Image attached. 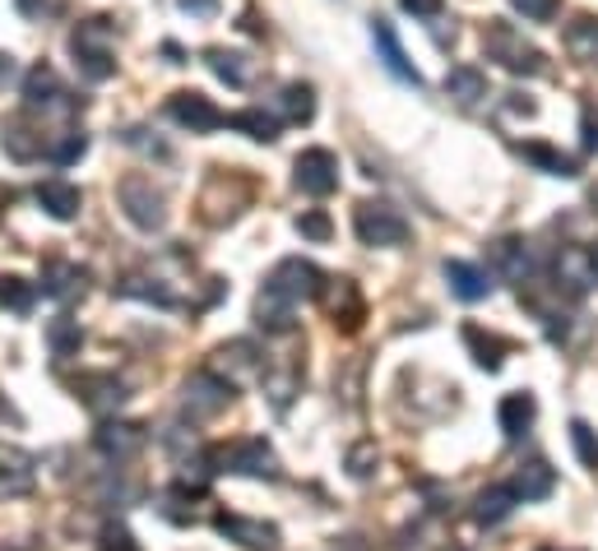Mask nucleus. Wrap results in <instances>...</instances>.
<instances>
[{"label": "nucleus", "mask_w": 598, "mask_h": 551, "mask_svg": "<svg viewBox=\"0 0 598 551\" xmlns=\"http://www.w3.org/2000/svg\"><path fill=\"white\" fill-rule=\"evenodd\" d=\"M321 287H325V274L311 265V259H302V255L278 259L274 274L265 278V293H260V302H255L260 329L265 334H288L297 306L311 302V297H321Z\"/></svg>", "instance_id": "nucleus-1"}, {"label": "nucleus", "mask_w": 598, "mask_h": 551, "mask_svg": "<svg viewBox=\"0 0 598 551\" xmlns=\"http://www.w3.org/2000/svg\"><path fill=\"white\" fill-rule=\"evenodd\" d=\"M483 51H487V61H497L510 74H543V70H548L543 51L534 42H525V33H519L515 23H506V19H487Z\"/></svg>", "instance_id": "nucleus-2"}, {"label": "nucleus", "mask_w": 598, "mask_h": 551, "mask_svg": "<svg viewBox=\"0 0 598 551\" xmlns=\"http://www.w3.org/2000/svg\"><path fill=\"white\" fill-rule=\"evenodd\" d=\"M70 57L80 65L84 79L102 84V79L116 74V51H112V19H84L80 29L70 33Z\"/></svg>", "instance_id": "nucleus-3"}, {"label": "nucleus", "mask_w": 598, "mask_h": 551, "mask_svg": "<svg viewBox=\"0 0 598 551\" xmlns=\"http://www.w3.org/2000/svg\"><path fill=\"white\" fill-rule=\"evenodd\" d=\"M353 227H357L362 246H404L408 242V218L399 214L395 204H381V200L357 204Z\"/></svg>", "instance_id": "nucleus-4"}, {"label": "nucleus", "mask_w": 598, "mask_h": 551, "mask_svg": "<svg viewBox=\"0 0 598 551\" xmlns=\"http://www.w3.org/2000/svg\"><path fill=\"white\" fill-rule=\"evenodd\" d=\"M116 200H121V208H125V218L135 223L140 232H159V227L168 223V200H163V191H153V181L140 176V172L121 181Z\"/></svg>", "instance_id": "nucleus-5"}, {"label": "nucleus", "mask_w": 598, "mask_h": 551, "mask_svg": "<svg viewBox=\"0 0 598 551\" xmlns=\"http://www.w3.org/2000/svg\"><path fill=\"white\" fill-rule=\"evenodd\" d=\"M219 472H237V478H265V482H274L278 478V455L260 436H246V440L227 445V450L219 455Z\"/></svg>", "instance_id": "nucleus-6"}, {"label": "nucleus", "mask_w": 598, "mask_h": 551, "mask_svg": "<svg viewBox=\"0 0 598 551\" xmlns=\"http://www.w3.org/2000/svg\"><path fill=\"white\" fill-rule=\"evenodd\" d=\"M293 181H297L302 195L325 200V195L339 191V157H334L330 149H302L297 163H293Z\"/></svg>", "instance_id": "nucleus-7"}, {"label": "nucleus", "mask_w": 598, "mask_h": 551, "mask_svg": "<svg viewBox=\"0 0 598 551\" xmlns=\"http://www.w3.org/2000/svg\"><path fill=\"white\" fill-rule=\"evenodd\" d=\"M227 404H232V380H223L214 371H195L186 380V389H181V408H186L195 422H204V417H219Z\"/></svg>", "instance_id": "nucleus-8"}, {"label": "nucleus", "mask_w": 598, "mask_h": 551, "mask_svg": "<svg viewBox=\"0 0 598 551\" xmlns=\"http://www.w3.org/2000/svg\"><path fill=\"white\" fill-rule=\"evenodd\" d=\"M553 274H557V287L566 293H589L598 287V251L594 246H557L553 255Z\"/></svg>", "instance_id": "nucleus-9"}, {"label": "nucleus", "mask_w": 598, "mask_h": 551, "mask_svg": "<svg viewBox=\"0 0 598 551\" xmlns=\"http://www.w3.org/2000/svg\"><path fill=\"white\" fill-rule=\"evenodd\" d=\"M168 116H172L181 130H191V135H210V130L227 125V116H223L204 93H195V89L172 93V98H168Z\"/></svg>", "instance_id": "nucleus-10"}, {"label": "nucleus", "mask_w": 598, "mask_h": 551, "mask_svg": "<svg viewBox=\"0 0 598 551\" xmlns=\"http://www.w3.org/2000/svg\"><path fill=\"white\" fill-rule=\"evenodd\" d=\"M372 42H376V51H381V65L399 79V84H408V89H423V74L413 70V61H408V51L399 47V33L389 29V19H372Z\"/></svg>", "instance_id": "nucleus-11"}, {"label": "nucleus", "mask_w": 598, "mask_h": 551, "mask_svg": "<svg viewBox=\"0 0 598 551\" xmlns=\"http://www.w3.org/2000/svg\"><path fill=\"white\" fill-rule=\"evenodd\" d=\"M65 84H61V74L51 70V65H33L29 74H23V102L38 112H57V108H74V102H65Z\"/></svg>", "instance_id": "nucleus-12"}, {"label": "nucleus", "mask_w": 598, "mask_h": 551, "mask_svg": "<svg viewBox=\"0 0 598 551\" xmlns=\"http://www.w3.org/2000/svg\"><path fill=\"white\" fill-rule=\"evenodd\" d=\"M214 529L227 538V542H242L251 551H274L278 547V529L265 519H242V514H219Z\"/></svg>", "instance_id": "nucleus-13"}, {"label": "nucleus", "mask_w": 598, "mask_h": 551, "mask_svg": "<svg viewBox=\"0 0 598 551\" xmlns=\"http://www.w3.org/2000/svg\"><path fill=\"white\" fill-rule=\"evenodd\" d=\"M487 255H491V269L501 278L525 287V278H529V242L525 236H497V242L487 246Z\"/></svg>", "instance_id": "nucleus-14"}, {"label": "nucleus", "mask_w": 598, "mask_h": 551, "mask_svg": "<svg viewBox=\"0 0 598 551\" xmlns=\"http://www.w3.org/2000/svg\"><path fill=\"white\" fill-rule=\"evenodd\" d=\"M98 450L108 459H135L144 450V427L140 422H102L98 427Z\"/></svg>", "instance_id": "nucleus-15"}, {"label": "nucleus", "mask_w": 598, "mask_h": 551, "mask_svg": "<svg viewBox=\"0 0 598 551\" xmlns=\"http://www.w3.org/2000/svg\"><path fill=\"white\" fill-rule=\"evenodd\" d=\"M38 472H33V455L14 450V445H0V496H23L33 491Z\"/></svg>", "instance_id": "nucleus-16"}, {"label": "nucleus", "mask_w": 598, "mask_h": 551, "mask_svg": "<svg viewBox=\"0 0 598 551\" xmlns=\"http://www.w3.org/2000/svg\"><path fill=\"white\" fill-rule=\"evenodd\" d=\"M80 399L93 408V412H112V408H121L125 399H130V389H125V380H116L112 371H98V376H84L80 385Z\"/></svg>", "instance_id": "nucleus-17"}, {"label": "nucleus", "mask_w": 598, "mask_h": 551, "mask_svg": "<svg viewBox=\"0 0 598 551\" xmlns=\"http://www.w3.org/2000/svg\"><path fill=\"white\" fill-rule=\"evenodd\" d=\"M321 297H325V310L334 315V325H339V320H344V329H357V325H362V293L353 287V278L325 283Z\"/></svg>", "instance_id": "nucleus-18"}, {"label": "nucleus", "mask_w": 598, "mask_h": 551, "mask_svg": "<svg viewBox=\"0 0 598 551\" xmlns=\"http://www.w3.org/2000/svg\"><path fill=\"white\" fill-rule=\"evenodd\" d=\"M38 204L57 223H70V218H80L84 195H80V186H70V181H42V186H38Z\"/></svg>", "instance_id": "nucleus-19"}, {"label": "nucleus", "mask_w": 598, "mask_h": 551, "mask_svg": "<svg viewBox=\"0 0 598 551\" xmlns=\"http://www.w3.org/2000/svg\"><path fill=\"white\" fill-rule=\"evenodd\" d=\"M446 283L459 302H483L491 293V274L478 265H464V259H446Z\"/></svg>", "instance_id": "nucleus-20"}, {"label": "nucleus", "mask_w": 598, "mask_h": 551, "mask_svg": "<svg viewBox=\"0 0 598 551\" xmlns=\"http://www.w3.org/2000/svg\"><path fill=\"white\" fill-rule=\"evenodd\" d=\"M84 269L80 265H65V259H47V269H42V293L47 297H57V302H70V297H80L84 293Z\"/></svg>", "instance_id": "nucleus-21"}, {"label": "nucleus", "mask_w": 598, "mask_h": 551, "mask_svg": "<svg viewBox=\"0 0 598 551\" xmlns=\"http://www.w3.org/2000/svg\"><path fill=\"white\" fill-rule=\"evenodd\" d=\"M534 417H538V404H534V394H506L501 408H497V422L506 431V440H519L529 427H534Z\"/></svg>", "instance_id": "nucleus-22"}, {"label": "nucleus", "mask_w": 598, "mask_h": 551, "mask_svg": "<svg viewBox=\"0 0 598 551\" xmlns=\"http://www.w3.org/2000/svg\"><path fill=\"white\" fill-rule=\"evenodd\" d=\"M561 38H566V51H570V57H576L580 65H598V19H594V14L570 19Z\"/></svg>", "instance_id": "nucleus-23"}, {"label": "nucleus", "mask_w": 598, "mask_h": 551, "mask_svg": "<svg viewBox=\"0 0 598 551\" xmlns=\"http://www.w3.org/2000/svg\"><path fill=\"white\" fill-rule=\"evenodd\" d=\"M446 93L459 102V108H478V102L487 98V74L478 65H455L446 74Z\"/></svg>", "instance_id": "nucleus-24"}, {"label": "nucleus", "mask_w": 598, "mask_h": 551, "mask_svg": "<svg viewBox=\"0 0 598 551\" xmlns=\"http://www.w3.org/2000/svg\"><path fill=\"white\" fill-rule=\"evenodd\" d=\"M510 487L525 496V501H548L553 487H557V472L543 463V459H529V463H519V472H515Z\"/></svg>", "instance_id": "nucleus-25"}, {"label": "nucleus", "mask_w": 598, "mask_h": 551, "mask_svg": "<svg viewBox=\"0 0 598 551\" xmlns=\"http://www.w3.org/2000/svg\"><path fill=\"white\" fill-rule=\"evenodd\" d=\"M0 144H6V153L19 157V163H33V157L51 153V144H42L38 130H29L23 121H6V130H0Z\"/></svg>", "instance_id": "nucleus-26"}, {"label": "nucleus", "mask_w": 598, "mask_h": 551, "mask_svg": "<svg viewBox=\"0 0 598 551\" xmlns=\"http://www.w3.org/2000/svg\"><path fill=\"white\" fill-rule=\"evenodd\" d=\"M515 501H519L515 487H487V491H478V501H474V519L483 523V529H491V523L510 519Z\"/></svg>", "instance_id": "nucleus-27"}, {"label": "nucleus", "mask_w": 598, "mask_h": 551, "mask_svg": "<svg viewBox=\"0 0 598 551\" xmlns=\"http://www.w3.org/2000/svg\"><path fill=\"white\" fill-rule=\"evenodd\" d=\"M464 344L474 348V361L483 371H501V357L510 353V338H497V334H483L478 325H464Z\"/></svg>", "instance_id": "nucleus-28"}, {"label": "nucleus", "mask_w": 598, "mask_h": 551, "mask_svg": "<svg viewBox=\"0 0 598 551\" xmlns=\"http://www.w3.org/2000/svg\"><path fill=\"white\" fill-rule=\"evenodd\" d=\"M204 65H210L227 89H246V79H251L246 57H242V51H227V47H210V51H204Z\"/></svg>", "instance_id": "nucleus-29"}, {"label": "nucleus", "mask_w": 598, "mask_h": 551, "mask_svg": "<svg viewBox=\"0 0 598 551\" xmlns=\"http://www.w3.org/2000/svg\"><path fill=\"white\" fill-rule=\"evenodd\" d=\"M519 157H529V163H534V167H543L548 176H580V163H576V157H566L561 149H548L543 140L519 144Z\"/></svg>", "instance_id": "nucleus-30"}, {"label": "nucleus", "mask_w": 598, "mask_h": 551, "mask_svg": "<svg viewBox=\"0 0 598 551\" xmlns=\"http://www.w3.org/2000/svg\"><path fill=\"white\" fill-rule=\"evenodd\" d=\"M227 125H232V130H242V135H246V140H255V144H274V140H278V121H274L265 108L232 112V116H227Z\"/></svg>", "instance_id": "nucleus-31"}, {"label": "nucleus", "mask_w": 598, "mask_h": 551, "mask_svg": "<svg viewBox=\"0 0 598 551\" xmlns=\"http://www.w3.org/2000/svg\"><path fill=\"white\" fill-rule=\"evenodd\" d=\"M80 344H84V334H80V320H70V315H57V320L47 325V348H51V357H74L80 353Z\"/></svg>", "instance_id": "nucleus-32"}, {"label": "nucleus", "mask_w": 598, "mask_h": 551, "mask_svg": "<svg viewBox=\"0 0 598 551\" xmlns=\"http://www.w3.org/2000/svg\"><path fill=\"white\" fill-rule=\"evenodd\" d=\"M278 108H283V116H288L293 125H306L311 116H316V89H311V84H288V89H283V98H278Z\"/></svg>", "instance_id": "nucleus-33"}, {"label": "nucleus", "mask_w": 598, "mask_h": 551, "mask_svg": "<svg viewBox=\"0 0 598 551\" xmlns=\"http://www.w3.org/2000/svg\"><path fill=\"white\" fill-rule=\"evenodd\" d=\"M116 293H121V297H140V302H153V306H163V310H168V306H176V297L168 293V287H163L159 278H140V274L121 278V283H116Z\"/></svg>", "instance_id": "nucleus-34"}, {"label": "nucleus", "mask_w": 598, "mask_h": 551, "mask_svg": "<svg viewBox=\"0 0 598 551\" xmlns=\"http://www.w3.org/2000/svg\"><path fill=\"white\" fill-rule=\"evenodd\" d=\"M0 310L29 315V310H33V283H23V278H14V274L0 278Z\"/></svg>", "instance_id": "nucleus-35"}, {"label": "nucleus", "mask_w": 598, "mask_h": 551, "mask_svg": "<svg viewBox=\"0 0 598 551\" xmlns=\"http://www.w3.org/2000/svg\"><path fill=\"white\" fill-rule=\"evenodd\" d=\"M302 389V371L297 366H288V371H274V376H265V394H270V404L283 412L293 404V394Z\"/></svg>", "instance_id": "nucleus-36"}, {"label": "nucleus", "mask_w": 598, "mask_h": 551, "mask_svg": "<svg viewBox=\"0 0 598 551\" xmlns=\"http://www.w3.org/2000/svg\"><path fill=\"white\" fill-rule=\"evenodd\" d=\"M89 153V140L80 135V130H70V135H61L57 144H51V163H57V167H70V163H80V157Z\"/></svg>", "instance_id": "nucleus-37"}, {"label": "nucleus", "mask_w": 598, "mask_h": 551, "mask_svg": "<svg viewBox=\"0 0 598 551\" xmlns=\"http://www.w3.org/2000/svg\"><path fill=\"white\" fill-rule=\"evenodd\" d=\"M570 445H576V455L585 468H598V436L589 422H570Z\"/></svg>", "instance_id": "nucleus-38"}, {"label": "nucleus", "mask_w": 598, "mask_h": 551, "mask_svg": "<svg viewBox=\"0 0 598 551\" xmlns=\"http://www.w3.org/2000/svg\"><path fill=\"white\" fill-rule=\"evenodd\" d=\"M372 472H376V445H353L348 450V478L367 482Z\"/></svg>", "instance_id": "nucleus-39"}, {"label": "nucleus", "mask_w": 598, "mask_h": 551, "mask_svg": "<svg viewBox=\"0 0 598 551\" xmlns=\"http://www.w3.org/2000/svg\"><path fill=\"white\" fill-rule=\"evenodd\" d=\"M297 232L311 236V242H330V236H334V223H330V214H321V208H306V214L297 218Z\"/></svg>", "instance_id": "nucleus-40"}, {"label": "nucleus", "mask_w": 598, "mask_h": 551, "mask_svg": "<svg viewBox=\"0 0 598 551\" xmlns=\"http://www.w3.org/2000/svg\"><path fill=\"white\" fill-rule=\"evenodd\" d=\"M510 6L525 14L529 23H548V19H557V10H561V0H510Z\"/></svg>", "instance_id": "nucleus-41"}, {"label": "nucleus", "mask_w": 598, "mask_h": 551, "mask_svg": "<svg viewBox=\"0 0 598 551\" xmlns=\"http://www.w3.org/2000/svg\"><path fill=\"white\" fill-rule=\"evenodd\" d=\"M144 135H149V130H125L121 140H125L130 149H140V153H149V157H159V163H168V157H172V149H168L163 140H144Z\"/></svg>", "instance_id": "nucleus-42"}, {"label": "nucleus", "mask_w": 598, "mask_h": 551, "mask_svg": "<svg viewBox=\"0 0 598 551\" xmlns=\"http://www.w3.org/2000/svg\"><path fill=\"white\" fill-rule=\"evenodd\" d=\"M102 551H140V547H135V538H130V529L108 523V529H102Z\"/></svg>", "instance_id": "nucleus-43"}, {"label": "nucleus", "mask_w": 598, "mask_h": 551, "mask_svg": "<svg viewBox=\"0 0 598 551\" xmlns=\"http://www.w3.org/2000/svg\"><path fill=\"white\" fill-rule=\"evenodd\" d=\"M399 10H408L413 19H436L446 10V0H399Z\"/></svg>", "instance_id": "nucleus-44"}, {"label": "nucleus", "mask_w": 598, "mask_h": 551, "mask_svg": "<svg viewBox=\"0 0 598 551\" xmlns=\"http://www.w3.org/2000/svg\"><path fill=\"white\" fill-rule=\"evenodd\" d=\"M176 6L186 10L191 19H214V14H219V6H223V0H176Z\"/></svg>", "instance_id": "nucleus-45"}, {"label": "nucleus", "mask_w": 598, "mask_h": 551, "mask_svg": "<svg viewBox=\"0 0 598 551\" xmlns=\"http://www.w3.org/2000/svg\"><path fill=\"white\" fill-rule=\"evenodd\" d=\"M14 74H19V65H14V57H10V51H0V93H6V89L14 84Z\"/></svg>", "instance_id": "nucleus-46"}, {"label": "nucleus", "mask_w": 598, "mask_h": 551, "mask_svg": "<svg viewBox=\"0 0 598 551\" xmlns=\"http://www.w3.org/2000/svg\"><path fill=\"white\" fill-rule=\"evenodd\" d=\"M585 149H598V121H594V112H585Z\"/></svg>", "instance_id": "nucleus-47"}, {"label": "nucleus", "mask_w": 598, "mask_h": 551, "mask_svg": "<svg viewBox=\"0 0 598 551\" xmlns=\"http://www.w3.org/2000/svg\"><path fill=\"white\" fill-rule=\"evenodd\" d=\"M14 6H19V14H38V10L47 6V0H14Z\"/></svg>", "instance_id": "nucleus-48"}, {"label": "nucleus", "mask_w": 598, "mask_h": 551, "mask_svg": "<svg viewBox=\"0 0 598 551\" xmlns=\"http://www.w3.org/2000/svg\"><path fill=\"white\" fill-rule=\"evenodd\" d=\"M163 57H172V65H181V57H186V51H181L176 42H163Z\"/></svg>", "instance_id": "nucleus-49"}]
</instances>
